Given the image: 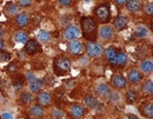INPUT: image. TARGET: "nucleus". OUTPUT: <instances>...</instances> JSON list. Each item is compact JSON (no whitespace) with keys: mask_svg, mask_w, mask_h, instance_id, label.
<instances>
[{"mask_svg":"<svg viewBox=\"0 0 153 119\" xmlns=\"http://www.w3.org/2000/svg\"><path fill=\"white\" fill-rule=\"evenodd\" d=\"M81 30H82L83 37L90 42H95L96 34H97V23L91 16H83L81 18Z\"/></svg>","mask_w":153,"mask_h":119,"instance_id":"1","label":"nucleus"},{"mask_svg":"<svg viewBox=\"0 0 153 119\" xmlns=\"http://www.w3.org/2000/svg\"><path fill=\"white\" fill-rule=\"evenodd\" d=\"M53 69L56 75H64L68 73L71 69V61L64 56H59L54 59Z\"/></svg>","mask_w":153,"mask_h":119,"instance_id":"2","label":"nucleus"},{"mask_svg":"<svg viewBox=\"0 0 153 119\" xmlns=\"http://www.w3.org/2000/svg\"><path fill=\"white\" fill-rule=\"evenodd\" d=\"M94 14L97 18L101 23H107L112 18V12H111V6L108 3H103L100 4L94 10Z\"/></svg>","mask_w":153,"mask_h":119,"instance_id":"3","label":"nucleus"},{"mask_svg":"<svg viewBox=\"0 0 153 119\" xmlns=\"http://www.w3.org/2000/svg\"><path fill=\"white\" fill-rule=\"evenodd\" d=\"M104 49L101 44L96 42H89L86 45V54L91 57V58H97L102 55Z\"/></svg>","mask_w":153,"mask_h":119,"instance_id":"4","label":"nucleus"},{"mask_svg":"<svg viewBox=\"0 0 153 119\" xmlns=\"http://www.w3.org/2000/svg\"><path fill=\"white\" fill-rule=\"evenodd\" d=\"M24 50L27 55H34V54H37L38 52H41V45L35 39H27V42L25 43V46H24Z\"/></svg>","mask_w":153,"mask_h":119,"instance_id":"5","label":"nucleus"},{"mask_svg":"<svg viewBox=\"0 0 153 119\" xmlns=\"http://www.w3.org/2000/svg\"><path fill=\"white\" fill-rule=\"evenodd\" d=\"M79 27L76 25H69L68 27H66L64 31V36L65 38L68 41H76V38L79 36Z\"/></svg>","mask_w":153,"mask_h":119,"instance_id":"6","label":"nucleus"},{"mask_svg":"<svg viewBox=\"0 0 153 119\" xmlns=\"http://www.w3.org/2000/svg\"><path fill=\"white\" fill-rule=\"evenodd\" d=\"M127 60H128V57L126 54H124L123 52H117L115 58L111 61V64L113 66H116V67H123V66H125V64H127Z\"/></svg>","mask_w":153,"mask_h":119,"instance_id":"7","label":"nucleus"},{"mask_svg":"<svg viewBox=\"0 0 153 119\" xmlns=\"http://www.w3.org/2000/svg\"><path fill=\"white\" fill-rule=\"evenodd\" d=\"M128 22H129V20H128L127 16H118L117 18L114 20L113 24H114V27L117 30V31H123V30H125L127 27Z\"/></svg>","mask_w":153,"mask_h":119,"instance_id":"8","label":"nucleus"},{"mask_svg":"<svg viewBox=\"0 0 153 119\" xmlns=\"http://www.w3.org/2000/svg\"><path fill=\"white\" fill-rule=\"evenodd\" d=\"M140 113L142 116L147 117V118L151 119L153 118V104L151 102H148V103L142 104L139 108Z\"/></svg>","mask_w":153,"mask_h":119,"instance_id":"9","label":"nucleus"},{"mask_svg":"<svg viewBox=\"0 0 153 119\" xmlns=\"http://www.w3.org/2000/svg\"><path fill=\"white\" fill-rule=\"evenodd\" d=\"M112 84L115 89H118V90H121V89H125L127 86V80L125 79L123 75L120 74H117V75H114L112 79Z\"/></svg>","mask_w":153,"mask_h":119,"instance_id":"10","label":"nucleus"},{"mask_svg":"<svg viewBox=\"0 0 153 119\" xmlns=\"http://www.w3.org/2000/svg\"><path fill=\"white\" fill-rule=\"evenodd\" d=\"M99 35L102 39H111L114 35V30L112 26L103 25L99 31Z\"/></svg>","mask_w":153,"mask_h":119,"instance_id":"11","label":"nucleus"},{"mask_svg":"<svg viewBox=\"0 0 153 119\" xmlns=\"http://www.w3.org/2000/svg\"><path fill=\"white\" fill-rule=\"evenodd\" d=\"M142 78H143L142 73L139 70H137V69H131L129 71V73H128V80L132 84H138L142 80Z\"/></svg>","mask_w":153,"mask_h":119,"instance_id":"12","label":"nucleus"},{"mask_svg":"<svg viewBox=\"0 0 153 119\" xmlns=\"http://www.w3.org/2000/svg\"><path fill=\"white\" fill-rule=\"evenodd\" d=\"M37 102L39 105L47 106L51 103V95L48 92H42L37 95Z\"/></svg>","mask_w":153,"mask_h":119,"instance_id":"13","label":"nucleus"},{"mask_svg":"<svg viewBox=\"0 0 153 119\" xmlns=\"http://www.w3.org/2000/svg\"><path fill=\"white\" fill-rule=\"evenodd\" d=\"M68 50L72 55H78L82 50V44L79 41H72L68 46Z\"/></svg>","mask_w":153,"mask_h":119,"instance_id":"14","label":"nucleus"},{"mask_svg":"<svg viewBox=\"0 0 153 119\" xmlns=\"http://www.w3.org/2000/svg\"><path fill=\"white\" fill-rule=\"evenodd\" d=\"M127 6V9L130 11V12H138L141 10V7H142V3L139 0H129L126 3Z\"/></svg>","mask_w":153,"mask_h":119,"instance_id":"15","label":"nucleus"},{"mask_svg":"<svg viewBox=\"0 0 153 119\" xmlns=\"http://www.w3.org/2000/svg\"><path fill=\"white\" fill-rule=\"evenodd\" d=\"M70 114L71 116L74 117L76 119H81L84 116V108L80 105H74L70 108Z\"/></svg>","mask_w":153,"mask_h":119,"instance_id":"16","label":"nucleus"},{"mask_svg":"<svg viewBox=\"0 0 153 119\" xmlns=\"http://www.w3.org/2000/svg\"><path fill=\"white\" fill-rule=\"evenodd\" d=\"M43 86H44V80L42 79H35L32 82H30V90L33 93H37Z\"/></svg>","mask_w":153,"mask_h":119,"instance_id":"17","label":"nucleus"},{"mask_svg":"<svg viewBox=\"0 0 153 119\" xmlns=\"http://www.w3.org/2000/svg\"><path fill=\"white\" fill-rule=\"evenodd\" d=\"M16 24L19 26H21V27H23V26H25L29 24L30 22V16L29 14H26V13L22 12V13H19L18 16H16Z\"/></svg>","mask_w":153,"mask_h":119,"instance_id":"18","label":"nucleus"},{"mask_svg":"<svg viewBox=\"0 0 153 119\" xmlns=\"http://www.w3.org/2000/svg\"><path fill=\"white\" fill-rule=\"evenodd\" d=\"M149 35V29H147L144 25H139L134 30V36L138 38H144Z\"/></svg>","mask_w":153,"mask_h":119,"instance_id":"19","label":"nucleus"},{"mask_svg":"<svg viewBox=\"0 0 153 119\" xmlns=\"http://www.w3.org/2000/svg\"><path fill=\"white\" fill-rule=\"evenodd\" d=\"M140 69L141 71L146 74H150L152 73L153 71V62L151 60H144L141 62L140 64Z\"/></svg>","mask_w":153,"mask_h":119,"instance_id":"20","label":"nucleus"},{"mask_svg":"<svg viewBox=\"0 0 153 119\" xmlns=\"http://www.w3.org/2000/svg\"><path fill=\"white\" fill-rule=\"evenodd\" d=\"M84 104H85L86 107L93 109V108L97 107V105H99V100H97L95 96L89 95V96H85V98H84Z\"/></svg>","mask_w":153,"mask_h":119,"instance_id":"21","label":"nucleus"},{"mask_svg":"<svg viewBox=\"0 0 153 119\" xmlns=\"http://www.w3.org/2000/svg\"><path fill=\"white\" fill-rule=\"evenodd\" d=\"M116 54H117V49H116L115 46H109V47H107V48L104 50V56H105V58L107 59L109 62L115 58Z\"/></svg>","mask_w":153,"mask_h":119,"instance_id":"22","label":"nucleus"},{"mask_svg":"<svg viewBox=\"0 0 153 119\" xmlns=\"http://www.w3.org/2000/svg\"><path fill=\"white\" fill-rule=\"evenodd\" d=\"M24 81H25V78L21 77V75L16 77V79L13 80L12 86H13V89H14V91H16V92H19V91L21 90L23 86H24Z\"/></svg>","mask_w":153,"mask_h":119,"instance_id":"23","label":"nucleus"},{"mask_svg":"<svg viewBox=\"0 0 153 119\" xmlns=\"http://www.w3.org/2000/svg\"><path fill=\"white\" fill-rule=\"evenodd\" d=\"M30 114L33 117H35V118H39V117H42L44 115V108L41 105H35V106H33L30 109Z\"/></svg>","mask_w":153,"mask_h":119,"instance_id":"24","label":"nucleus"},{"mask_svg":"<svg viewBox=\"0 0 153 119\" xmlns=\"http://www.w3.org/2000/svg\"><path fill=\"white\" fill-rule=\"evenodd\" d=\"M20 100H21V102L23 104H31L34 101V98H33L32 93H30V92H23L20 95Z\"/></svg>","mask_w":153,"mask_h":119,"instance_id":"25","label":"nucleus"},{"mask_svg":"<svg viewBox=\"0 0 153 119\" xmlns=\"http://www.w3.org/2000/svg\"><path fill=\"white\" fill-rule=\"evenodd\" d=\"M109 92V87L107 84H100L99 86L96 87V93L99 94L100 96H106Z\"/></svg>","mask_w":153,"mask_h":119,"instance_id":"26","label":"nucleus"},{"mask_svg":"<svg viewBox=\"0 0 153 119\" xmlns=\"http://www.w3.org/2000/svg\"><path fill=\"white\" fill-rule=\"evenodd\" d=\"M37 38L39 42H43V43L48 42L51 39V33L45 31V30H41L37 34Z\"/></svg>","mask_w":153,"mask_h":119,"instance_id":"27","label":"nucleus"},{"mask_svg":"<svg viewBox=\"0 0 153 119\" xmlns=\"http://www.w3.org/2000/svg\"><path fill=\"white\" fill-rule=\"evenodd\" d=\"M106 96H107V100L112 103H119L120 102V95L115 91H109Z\"/></svg>","mask_w":153,"mask_h":119,"instance_id":"28","label":"nucleus"},{"mask_svg":"<svg viewBox=\"0 0 153 119\" xmlns=\"http://www.w3.org/2000/svg\"><path fill=\"white\" fill-rule=\"evenodd\" d=\"M137 101V93L134 90L127 91L126 93V102L128 104H134Z\"/></svg>","mask_w":153,"mask_h":119,"instance_id":"29","label":"nucleus"},{"mask_svg":"<svg viewBox=\"0 0 153 119\" xmlns=\"http://www.w3.org/2000/svg\"><path fill=\"white\" fill-rule=\"evenodd\" d=\"M19 11L18 9V6L13 2H8V4L6 6V12L10 16H13V14H16V12Z\"/></svg>","mask_w":153,"mask_h":119,"instance_id":"30","label":"nucleus"},{"mask_svg":"<svg viewBox=\"0 0 153 119\" xmlns=\"http://www.w3.org/2000/svg\"><path fill=\"white\" fill-rule=\"evenodd\" d=\"M14 39L18 43H26L27 42V34L24 31H20L14 35Z\"/></svg>","mask_w":153,"mask_h":119,"instance_id":"31","label":"nucleus"},{"mask_svg":"<svg viewBox=\"0 0 153 119\" xmlns=\"http://www.w3.org/2000/svg\"><path fill=\"white\" fill-rule=\"evenodd\" d=\"M143 92L146 94H149V95L153 94V83H152V81H151V80L147 81V82H144Z\"/></svg>","mask_w":153,"mask_h":119,"instance_id":"32","label":"nucleus"},{"mask_svg":"<svg viewBox=\"0 0 153 119\" xmlns=\"http://www.w3.org/2000/svg\"><path fill=\"white\" fill-rule=\"evenodd\" d=\"M144 12L147 16H152L153 14V3H148L144 6Z\"/></svg>","mask_w":153,"mask_h":119,"instance_id":"33","label":"nucleus"},{"mask_svg":"<svg viewBox=\"0 0 153 119\" xmlns=\"http://www.w3.org/2000/svg\"><path fill=\"white\" fill-rule=\"evenodd\" d=\"M11 58V54L8 52H0V60L1 61H8Z\"/></svg>","mask_w":153,"mask_h":119,"instance_id":"34","label":"nucleus"},{"mask_svg":"<svg viewBox=\"0 0 153 119\" xmlns=\"http://www.w3.org/2000/svg\"><path fill=\"white\" fill-rule=\"evenodd\" d=\"M8 71L9 72H16V70H18V64H16V61L14 62H11L10 64H8Z\"/></svg>","mask_w":153,"mask_h":119,"instance_id":"35","label":"nucleus"},{"mask_svg":"<svg viewBox=\"0 0 153 119\" xmlns=\"http://www.w3.org/2000/svg\"><path fill=\"white\" fill-rule=\"evenodd\" d=\"M16 3H19V6L21 7H29L32 4V1L31 0H19Z\"/></svg>","mask_w":153,"mask_h":119,"instance_id":"36","label":"nucleus"},{"mask_svg":"<svg viewBox=\"0 0 153 119\" xmlns=\"http://www.w3.org/2000/svg\"><path fill=\"white\" fill-rule=\"evenodd\" d=\"M58 2H59V4L62 7H69V6H71L72 1H71V0H59Z\"/></svg>","mask_w":153,"mask_h":119,"instance_id":"37","label":"nucleus"},{"mask_svg":"<svg viewBox=\"0 0 153 119\" xmlns=\"http://www.w3.org/2000/svg\"><path fill=\"white\" fill-rule=\"evenodd\" d=\"M53 117L54 118H61L62 117V113L59 109H54L53 112Z\"/></svg>","mask_w":153,"mask_h":119,"instance_id":"38","label":"nucleus"},{"mask_svg":"<svg viewBox=\"0 0 153 119\" xmlns=\"http://www.w3.org/2000/svg\"><path fill=\"white\" fill-rule=\"evenodd\" d=\"M1 119H13L12 114L8 113V112H4V113L1 114Z\"/></svg>","mask_w":153,"mask_h":119,"instance_id":"39","label":"nucleus"},{"mask_svg":"<svg viewBox=\"0 0 153 119\" xmlns=\"http://www.w3.org/2000/svg\"><path fill=\"white\" fill-rule=\"evenodd\" d=\"M25 79L29 81V82H32L33 80H35V75H34V73H32V72H27Z\"/></svg>","mask_w":153,"mask_h":119,"instance_id":"40","label":"nucleus"},{"mask_svg":"<svg viewBox=\"0 0 153 119\" xmlns=\"http://www.w3.org/2000/svg\"><path fill=\"white\" fill-rule=\"evenodd\" d=\"M126 119H139L136 115H134V114H128L127 116H126Z\"/></svg>","mask_w":153,"mask_h":119,"instance_id":"41","label":"nucleus"},{"mask_svg":"<svg viewBox=\"0 0 153 119\" xmlns=\"http://www.w3.org/2000/svg\"><path fill=\"white\" fill-rule=\"evenodd\" d=\"M115 3H116L117 6H123V4H126L127 1H126V0H123V1H115Z\"/></svg>","mask_w":153,"mask_h":119,"instance_id":"42","label":"nucleus"},{"mask_svg":"<svg viewBox=\"0 0 153 119\" xmlns=\"http://www.w3.org/2000/svg\"><path fill=\"white\" fill-rule=\"evenodd\" d=\"M3 47H4V42H3L2 39H0V50H2Z\"/></svg>","mask_w":153,"mask_h":119,"instance_id":"43","label":"nucleus"},{"mask_svg":"<svg viewBox=\"0 0 153 119\" xmlns=\"http://www.w3.org/2000/svg\"><path fill=\"white\" fill-rule=\"evenodd\" d=\"M3 35H4V31H3L2 29H0V38H1Z\"/></svg>","mask_w":153,"mask_h":119,"instance_id":"44","label":"nucleus"},{"mask_svg":"<svg viewBox=\"0 0 153 119\" xmlns=\"http://www.w3.org/2000/svg\"><path fill=\"white\" fill-rule=\"evenodd\" d=\"M0 119H1V117H0Z\"/></svg>","mask_w":153,"mask_h":119,"instance_id":"45","label":"nucleus"}]
</instances>
